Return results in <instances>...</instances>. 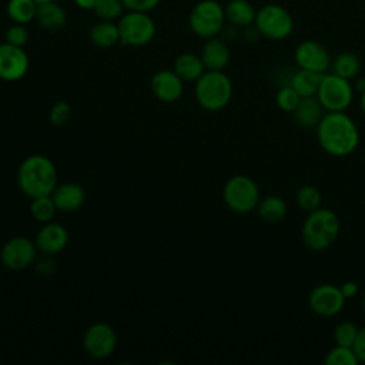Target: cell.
Segmentation results:
<instances>
[{"label": "cell", "instance_id": "1", "mask_svg": "<svg viewBox=\"0 0 365 365\" xmlns=\"http://www.w3.org/2000/svg\"><path fill=\"white\" fill-rule=\"evenodd\" d=\"M321 148L332 157H346L359 145V130L345 111H327L317 125Z\"/></svg>", "mask_w": 365, "mask_h": 365}, {"label": "cell", "instance_id": "2", "mask_svg": "<svg viewBox=\"0 0 365 365\" xmlns=\"http://www.w3.org/2000/svg\"><path fill=\"white\" fill-rule=\"evenodd\" d=\"M341 231L339 217L329 208L319 207L308 212L302 222L301 238L307 248L315 252L325 251L338 238Z\"/></svg>", "mask_w": 365, "mask_h": 365}, {"label": "cell", "instance_id": "3", "mask_svg": "<svg viewBox=\"0 0 365 365\" xmlns=\"http://www.w3.org/2000/svg\"><path fill=\"white\" fill-rule=\"evenodd\" d=\"M56 168L44 155H31L23 161L19 170L20 188L30 197L50 195L56 187Z\"/></svg>", "mask_w": 365, "mask_h": 365}, {"label": "cell", "instance_id": "4", "mask_svg": "<svg viewBox=\"0 0 365 365\" xmlns=\"http://www.w3.org/2000/svg\"><path fill=\"white\" fill-rule=\"evenodd\" d=\"M195 97L205 110L217 111L224 108L232 97V84L222 71L208 70L204 73L195 86Z\"/></svg>", "mask_w": 365, "mask_h": 365}, {"label": "cell", "instance_id": "5", "mask_svg": "<svg viewBox=\"0 0 365 365\" xmlns=\"http://www.w3.org/2000/svg\"><path fill=\"white\" fill-rule=\"evenodd\" d=\"M317 98L325 111H345L354 100V84L335 73H325L321 77Z\"/></svg>", "mask_w": 365, "mask_h": 365}, {"label": "cell", "instance_id": "6", "mask_svg": "<svg viewBox=\"0 0 365 365\" xmlns=\"http://www.w3.org/2000/svg\"><path fill=\"white\" fill-rule=\"evenodd\" d=\"M227 207L238 214H247L257 208L261 197L257 182L248 175H234L224 185Z\"/></svg>", "mask_w": 365, "mask_h": 365}, {"label": "cell", "instance_id": "7", "mask_svg": "<svg viewBox=\"0 0 365 365\" xmlns=\"http://www.w3.org/2000/svg\"><path fill=\"white\" fill-rule=\"evenodd\" d=\"M254 26L262 37L279 41L291 36L294 30V19L285 7L271 3L262 6L257 11Z\"/></svg>", "mask_w": 365, "mask_h": 365}, {"label": "cell", "instance_id": "8", "mask_svg": "<svg viewBox=\"0 0 365 365\" xmlns=\"http://www.w3.org/2000/svg\"><path fill=\"white\" fill-rule=\"evenodd\" d=\"M225 20V13L222 6L215 0H202L194 6L190 14L191 30L204 38L215 37Z\"/></svg>", "mask_w": 365, "mask_h": 365}, {"label": "cell", "instance_id": "9", "mask_svg": "<svg viewBox=\"0 0 365 365\" xmlns=\"http://www.w3.org/2000/svg\"><path fill=\"white\" fill-rule=\"evenodd\" d=\"M346 298L344 297L339 285L319 284L314 287L308 295L309 309L322 318L338 315L345 307Z\"/></svg>", "mask_w": 365, "mask_h": 365}, {"label": "cell", "instance_id": "10", "mask_svg": "<svg viewBox=\"0 0 365 365\" xmlns=\"http://www.w3.org/2000/svg\"><path fill=\"white\" fill-rule=\"evenodd\" d=\"M118 31L123 44L143 46L153 38L155 26L145 11H131L121 17Z\"/></svg>", "mask_w": 365, "mask_h": 365}, {"label": "cell", "instance_id": "11", "mask_svg": "<svg viewBox=\"0 0 365 365\" xmlns=\"http://www.w3.org/2000/svg\"><path fill=\"white\" fill-rule=\"evenodd\" d=\"M294 60L298 68L325 74L331 68V56L328 50L315 40H304L294 50Z\"/></svg>", "mask_w": 365, "mask_h": 365}, {"label": "cell", "instance_id": "12", "mask_svg": "<svg viewBox=\"0 0 365 365\" xmlns=\"http://www.w3.org/2000/svg\"><path fill=\"white\" fill-rule=\"evenodd\" d=\"M115 334L107 324H94L84 335V348L93 358L101 359L108 356L115 348Z\"/></svg>", "mask_w": 365, "mask_h": 365}, {"label": "cell", "instance_id": "13", "mask_svg": "<svg viewBox=\"0 0 365 365\" xmlns=\"http://www.w3.org/2000/svg\"><path fill=\"white\" fill-rule=\"evenodd\" d=\"M29 68V57L21 47L10 43L0 46V78L14 81L21 78Z\"/></svg>", "mask_w": 365, "mask_h": 365}, {"label": "cell", "instance_id": "14", "mask_svg": "<svg viewBox=\"0 0 365 365\" xmlns=\"http://www.w3.org/2000/svg\"><path fill=\"white\" fill-rule=\"evenodd\" d=\"M1 262L10 269H23L29 267L34 257L36 248L31 241L24 237L11 238L1 250Z\"/></svg>", "mask_w": 365, "mask_h": 365}, {"label": "cell", "instance_id": "15", "mask_svg": "<svg viewBox=\"0 0 365 365\" xmlns=\"http://www.w3.org/2000/svg\"><path fill=\"white\" fill-rule=\"evenodd\" d=\"M325 113V108L322 107L317 96H314L302 97L291 115L294 123L301 128H317Z\"/></svg>", "mask_w": 365, "mask_h": 365}, {"label": "cell", "instance_id": "16", "mask_svg": "<svg viewBox=\"0 0 365 365\" xmlns=\"http://www.w3.org/2000/svg\"><path fill=\"white\" fill-rule=\"evenodd\" d=\"M154 94L163 101H174L182 93L181 77L173 71H158L151 81Z\"/></svg>", "mask_w": 365, "mask_h": 365}, {"label": "cell", "instance_id": "17", "mask_svg": "<svg viewBox=\"0 0 365 365\" xmlns=\"http://www.w3.org/2000/svg\"><path fill=\"white\" fill-rule=\"evenodd\" d=\"M201 60L204 67L214 71H222L230 61L228 46L221 40L211 37L202 47Z\"/></svg>", "mask_w": 365, "mask_h": 365}, {"label": "cell", "instance_id": "18", "mask_svg": "<svg viewBox=\"0 0 365 365\" xmlns=\"http://www.w3.org/2000/svg\"><path fill=\"white\" fill-rule=\"evenodd\" d=\"M67 231L58 224H48L37 234V247L46 254H56L67 244Z\"/></svg>", "mask_w": 365, "mask_h": 365}, {"label": "cell", "instance_id": "19", "mask_svg": "<svg viewBox=\"0 0 365 365\" xmlns=\"http://www.w3.org/2000/svg\"><path fill=\"white\" fill-rule=\"evenodd\" d=\"M53 201L58 210L74 211L80 208L84 202V191L80 185L74 182H67L60 185L53 191Z\"/></svg>", "mask_w": 365, "mask_h": 365}, {"label": "cell", "instance_id": "20", "mask_svg": "<svg viewBox=\"0 0 365 365\" xmlns=\"http://www.w3.org/2000/svg\"><path fill=\"white\" fill-rule=\"evenodd\" d=\"M225 19L235 27H248L254 24L257 11L248 0H231L225 9Z\"/></svg>", "mask_w": 365, "mask_h": 365}, {"label": "cell", "instance_id": "21", "mask_svg": "<svg viewBox=\"0 0 365 365\" xmlns=\"http://www.w3.org/2000/svg\"><path fill=\"white\" fill-rule=\"evenodd\" d=\"M322 74L298 68L289 78V86L299 94V97H314L319 88Z\"/></svg>", "mask_w": 365, "mask_h": 365}, {"label": "cell", "instance_id": "22", "mask_svg": "<svg viewBox=\"0 0 365 365\" xmlns=\"http://www.w3.org/2000/svg\"><path fill=\"white\" fill-rule=\"evenodd\" d=\"M255 210L262 221L278 222L285 218L288 212V205L279 195L272 194L261 198Z\"/></svg>", "mask_w": 365, "mask_h": 365}, {"label": "cell", "instance_id": "23", "mask_svg": "<svg viewBox=\"0 0 365 365\" xmlns=\"http://www.w3.org/2000/svg\"><path fill=\"white\" fill-rule=\"evenodd\" d=\"M36 19L41 27L47 30H58L66 23V13L56 1H48L37 4Z\"/></svg>", "mask_w": 365, "mask_h": 365}, {"label": "cell", "instance_id": "24", "mask_svg": "<svg viewBox=\"0 0 365 365\" xmlns=\"http://www.w3.org/2000/svg\"><path fill=\"white\" fill-rule=\"evenodd\" d=\"M331 70H332V73L352 81L359 76L361 60L355 53L342 51L332 58Z\"/></svg>", "mask_w": 365, "mask_h": 365}, {"label": "cell", "instance_id": "25", "mask_svg": "<svg viewBox=\"0 0 365 365\" xmlns=\"http://www.w3.org/2000/svg\"><path fill=\"white\" fill-rule=\"evenodd\" d=\"M175 73L182 78V80H198L204 74V63L201 57H197L195 54H181L175 60Z\"/></svg>", "mask_w": 365, "mask_h": 365}, {"label": "cell", "instance_id": "26", "mask_svg": "<svg viewBox=\"0 0 365 365\" xmlns=\"http://www.w3.org/2000/svg\"><path fill=\"white\" fill-rule=\"evenodd\" d=\"M91 40L98 47H111L120 40V31L118 26H114L108 20H104L98 24H96L91 29Z\"/></svg>", "mask_w": 365, "mask_h": 365}, {"label": "cell", "instance_id": "27", "mask_svg": "<svg viewBox=\"0 0 365 365\" xmlns=\"http://www.w3.org/2000/svg\"><path fill=\"white\" fill-rule=\"evenodd\" d=\"M37 3L34 0H10L7 13L19 24H24L36 17Z\"/></svg>", "mask_w": 365, "mask_h": 365}, {"label": "cell", "instance_id": "28", "mask_svg": "<svg viewBox=\"0 0 365 365\" xmlns=\"http://www.w3.org/2000/svg\"><path fill=\"white\" fill-rule=\"evenodd\" d=\"M295 202L302 211L311 212L321 207V202H322L321 191L317 187L309 184L302 185L295 192Z\"/></svg>", "mask_w": 365, "mask_h": 365}, {"label": "cell", "instance_id": "29", "mask_svg": "<svg viewBox=\"0 0 365 365\" xmlns=\"http://www.w3.org/2000/svg\"><path fill=\"white\" fill-rule=\"evenodd\" d=\"M327 365H358L359 359L352 346L336 345L331 348L324 358Z\"/></svg>", "mask_w": 365, "mask_h": 365}, {"label": "cell", "instance_id": "30", "mask_svg": "<svg viewBox=\"0 0 365 365\" xmlns=\"http://www.w3.org/2000/svg\"><path fill=\"white\" fill-rule=\"evenodd\" d=\"M359 327L351 321H341L335 325L332 331V338L336 345L344 346H352L355 342V338L358 335Z\"/></svg>", "mask_w": 365, "mask_h": 365}, {"label": "cell", "instance_id": "31", "mask_svg": "<svg viewBox=\"0 0 365 365\" xmlns=\"http://www.w3.org/2000/svg\"><path fill=\"white\" fill-rule=\"evenodd\" d=\"M56 204L50 195L36 197L31 204V214L37 221H48L54 215Z\"/></svg>", "mask_w": 365, "mask_h": 365}, {"label": "cell", "instance_id": "32", "mask_svg": "<svg viewBox=\"0 0 365 365\" xmlns=\"http://www.w3.org/2000/svg\"><path fill=\"white\" fill-rule=\"evenodd\" d=\"M299 100H301L299 94L289 84L282 86L275 96V103L278 108L285 113H292L294 108L298 106Z\"/></svg>", "mask_w": 365, "mask_h": 365}, {"label": "cell", "instance_id": "33", "mask_svg": "<svg viewBox=\"0 0 365 365\" xmlns=\"http://www.w3.org/2000/svg\"><path fill=\"white\" fill-rule=\"evenodd\" d=\"M123 6L121 0H100L94 7V11L103 20H114L121 14Z\"/></svg>", "mask_w": 365, "mask_h": 365}, {"label": "cell", "instance_id": "34", "mask_svg": "<svg viewBox=\"0 0 365 365\" xmlns=\"http://www.w3.org/2000/svg\"><path fill=\"white\" fill-rule=\"evenodd\" d=\"M70 117V106L66 101H57L50 111V121L53 125H63Z\"/></svg>", "mask_w": 365, "mask_h": 365}, {"label": "cell", "instance_id": "35", "mask_svg": "<svg viewBox=\"0 0 365 365\" xmlns=\"http://www.w3.org/2000/svg\"><path fill=\"white\" fill-rule=\"evenodd\" d=\"M6 38H7V43L13 44V46H19L21 47L23 44H26L27 38H29V33L27 30L21 26V24H14L11 26L7 33H6Z\"/></svg>", "mask_w": 365, "mask_h": 365}, {"label": "cell", "instance_id": "36", "mask_svg": "<svg viewBox=\"0 0 365 365\" xmlns=\"http://www.w3.org/2000/svg\"><path fill=\"white\" fill-rule=\"evenodd\" d=\"M121 1L131 11H147L154 9L160 0H121Z\"/></svg>", "mask_w": 365, "mask_h": 365}, {"label": "cell", "instance_id": "37", "mask_svg": "<svg viewBox=\"0 0 365 365\" xmlns=\"http://www.w3.org/2000/svg\"><path fill=\"white\" fill-rule=\"evenodd\" d=\"M359 362H365V327H361L352 345Z\"/></svg>", "mask_w": 365, "mask_h": 365}, {"label": "cell", "instance_id": "38", "mask_svg": "<svg viewBox=\"0 0 365 365\" xmlns=\"http://www.w3.org/2000/svg\"><path fill=\"white\" fill-rule=\"evenodd\" d=\"M339 288H341V291H342V294L346 299L356 297L358 292H359V287L355 281H345L339 285Z\"/></svg>", "mask_w": 365, "mask_h": 365}, {"label": "cell", "instance_id": "39", "mask_svg": "<svg viewBox=\"0 0 365 365\" xmlns=\"http://www.w3.org/2000/svg\"><path fill=\"white\" fill-rule=\"evenodd\" d=\"M100 0H76V3L78 4V7H81V9H93L94 10V7L97 6V3H98Z\"/></svg>", "mask_w": 365, "mask_h": 365}, {"label": "cell", "instance_id": "40", "mask_svg": "<svg viewBox=\"0 0 365 365\" xmlns=\"http://www.w3.org/2000/svg\"><path fill=\"white\" fill-rule=\"evenodd\" d=\"M354 90L358 91L359 94L365 91V77H356L354 83Z\"/></svg>", "mask_w": 365, "mask_h": 365}, {"label": "cell", "instance_id": "41", "mask_svg": "<svg viewBox=\"0 0 365 365\" xmlns=\"http://www.w3.org/2000/svg\"><path fill=\"white\" fill-rule=\"evenodd\" d=\"M359 108H361L362 114L365 115V91L361 93V97H359Z\"/></svg>", "mask_w": 365, "mask_h": 365}, {"label": "cell", "instance_id": "42", "mask_svg": "<svg viewBox=\"0 0 365 365\" xmlns=\"http://www.w3.org/2000/svg\"><path fill=\"white\" fill-rule=\"evenodd\" d=\"M37 4H41V3H48V1H56V0H34Z\"/></svg>", "mask_w": 365, "mask_h": 365}, {"label": "cell", "instance_id": "43", "mask_svg": "<svg viewBox=\"0 0 365 365\" xmlns=\"http://www.w3.org/2000/svg\"><path fill=\"white\" fill-rule=\"evenodd\" d=\"M362 311H364V314H365V294H364V297H362Z\"/></svg>", "mask_w": 365, "mask_h": 365}]
</instances>
